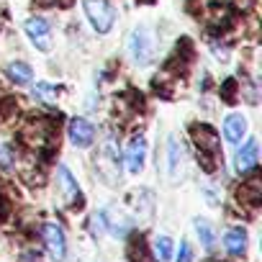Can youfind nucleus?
Instances as JSON below:
<instances>
[{"label": "nucleus", "mask_w": 262, "mask_h": 262, "mask_svg": "<svg viewBox=\"0 0 262 262\" xmlns=\"http://www.w3.org/2000/svg\"><path fill=\"white\" fill-rule=\"evenodd\" d=\"M195 229H198V236H201L203 247H206V249H211V247H213V242H216V236H213V226H211L206 219H198V221H195Z\"/></svg>", "instance_id": "obj_19"}, {"label": "nucleus", "mask_w": 262, "mask_h": 262, "mask_svg": "<svg viewBox=\"0 0 262 262\" xmlns=\"http://www.w3.org/2000/svg\"><path fill=\"white\" fill-rule=\"evenodd\" d=\"M90 224H93V234L100 236V234L105 231V213H95V216L90 219Z\"/></svg>", "instance_id": "obj_23"}, {"label": "nucleus", "mask_w": 262, "mask_h": 262, "mask_svg": "<svg viewBox=\"0 0 262 262\" xmlns=\"http://www.w3.org/2000/svg\"><path fill=\"white\" fill-rule=\"evenodd\" d=\"M70 139L75 147H90L93 139H95V126L88 121V118H72L70 121Z\"/></svg>", "instance_id": "obj_7"}, {"label": "nucleus", "mask_w": 262, "mask_h": 262, "mask_svg": "<svg viewBox=\"0 0 262 262\" xmlns=\"http://www.w3.org/2000/svg\"><path fill=\"white\" fill-rule=\"evenodd\" d=\"M183 160H185L183 144H178V139H170V175L172 178H178V172L183 167Z\"/></svg>", "instance_id": "obj_16"}, {"label": "nucleus", "mask_w": 262, "mask_h": 262, "mask_svg": "<svg viewBox=\"0 0 262 262\" xmlns=\"http://www.w3.org/2000/svg\"><path fill=\"white\" fill-rule=\"evenodd\" d=\"M24 262H41V259H39V252H26Z\"/></svg>", "instance_id": "obj_26"}, {"label": "nucleus", "mask_w": 262, "mask_h": 262, "mask_svg": "<svg viewBox=\"0 0 262 262\" xmlns=\"http://www.w3.org/2000/svg\"><path fill=\"white\" fill-rule=\"evenodd\" d=\"M57 175H59V188H62V195H64V203L67 206H82V195H80V188L75 183V178L70 175V170L64 165L57 167Z\"/></svg>", "instance_id": "obj_8"}, {"label": "nucleus", "mask_w": 262, "mask_h": 262, "mask_svg": "<svg viewBox=\"0 0 262 262\" xmlns=\"http://www.w3.org/2000/svg\"><path fill=\"white\" fill-rule=\"evenodd\" d=\"M257 155H259L257 139H249V142L236 152V170H239V172H252V170L257 167Z\"/></svg>", "instance_id": "obj_11"}, {"label": "nucleus", "mask_w": 262, "mask_h": 262, "mask_svg": "<svg viewBox=\"0 0 262 262\" xmlns=\"http://www.w3.org/2000/svg\"><path fill=\"white\" fill-rule=\"evenodd\" d=\"M41 236H44V244H47V252L54 262H62L67 257V239H64V231L57 226V224H44L41 229Z\"/></svg>", "instance_id": "obj_5"}, {"label": "nucleus", "mask_w": 262, "mask_h": 262, "mask_svg": "<svg viewBox=\"0 0 262 262\" xmlns=\"http://www.w3.org/2000/svg\"><path fill=\"white\" fill-rule=\"evenodd\" d=\"M11 152L6 149V147H0V167H11Z\"/></svg>", "instance_id": "obj_25"}, {"label": "nucleus", "mask_w": 262, "mask_h": 262, "mask_svg": "<svg viewBox=\"0 0 262 262\" xmlns=\"http://www.w3.org/2000/svg\"><path fill=\"white\" fill-rule=\"evenodd\" d=\"M95 167H98V175H100L108 185H116V183H118V152H116L113 142H108V144L98 152Z\"/></svg>", "instance_id": "obj_4"}, {"label": "nucleus", "mask_w": 262, "mask_h": 262, "mask_svg": "<svg viewBox=\"0 0 262 262\" xmlns=\"http://www.w3.org/2000/svg\"><path fill=\"white\" fill-rule=\"evenodd\" d=\"M31 95H34L36 100H41V103H57L59 90H57L54 85H49V82H39V85L31 90Z\"/></svg>", "instance_id": "obj_17"}, {"label": "nucleus", "mask_w": 262, "mask_h": 262, "mask_svg": "<svg viewBox=\"0 0 262 262\" xmlns=\"http://www.w3.org/2000/svg\"><path fill=\"white\" fill-rule=\"evenodd\" d=\"M85 13L90 18V24L95 26L98 34H108L111 26H113V8L108 6V0H85Z\"/></svg>", "instance_id": "obj_3"}, {"label": "nucleus", "mask_w": 262, "mask_h": 262, "mask_svg": "<svg viewBox=\"0 0 262 262\" xmlns=\"http://www.w3.org/2000/svg\"><path fill=\"white\" fill-rule=\"evenodd\" d=\"M221 98H224V103H236V80H234V77H229V80L224 82Z\"/></svg>", "instance_id": "obj_22"}, {"label": "nucleus", "mask_w": 262, "mask_h": 262, "mask_svg": "<svg viewBox=\"0 0 262 262\" xmlns=\"http://www.w3.org/2000/svg\"><path fill=\"white\" fill-rule=\"evenodd\" d=\"M190 137H193V144L198 149V160L203 165L206 172H213L221 162V142H219V134L216 128L208 126V123H193L190 126Z\"/></svg>", "instance_id": "obj_1"}, {"label": "nucleus", "mask_w": 262, "mask_h": 262, "mask_svg": "<svg viewBox=\"0 0 262 262\" xmlns=\"http://www.w3.org/2000/svg\"><path fill=\"white\" fill-rule=\"evenodd\" d=\"M144 254H147V249H144V239L137 236L134 242H131V247H128V257L134 259V262H144Z\"/></svg>", "instance_id": "obj_21"}, {"label": "nucleus", "mask_w": 262, "mask_h": 262, "mask_svg": "<svg viewBox=\"0 0 262 262\" xmlns=\"http://www.w3.org/2000/svg\"><path fill=\"white\" fill-rule=\"evenodd\" d=\"M8 77L13 80V82H18V85H26V82H31V77H34V70L26 64V62H13V64H8Z\"/></svg>", "instance_id": "obj_15"}, {"label": "nucleus", "mask_w": 262, "mask_h": 262, "mask_svg": "<svg viewBox=\"0 0 262 262\" xmlns=\"http://www.w3.org/2000/svg\"><path fill=\"white\" fill-rule=\"evenodd\" d=\"M236 198L242 201V203H247V206H259V201H262V185H259V178L257 175H252L247 183H242V188L236 190Z\"/></svg>", "instance_id": "obj_12"}, {"label": "nucleus", "mask_w": 262, "mask_h": 262, "mask_svg": "<svg viewBox=\"0 0 262 262\" xmlns=\"http://www.w3.org/2000/svg\"><path fill=\"white\" fill-rule=\"evenodd\" d=\"M16 113H18L16 100H11V98L0 100V126H8V121H16Z\"/></svg>", "instance_id": "obj_20"}, {"label": "nucleus", "mask_w": 262, "mask_h": 262, "mask_svg": "<svg viewBox=\"0 0 262 262\" xmlns=\"http://www.w3.org/2000/svg\"><path fill=\"white\" fill-rule=\"evenodd\" d=\"M26 34H29V39L39 47V49H49L52 44H49V24L44 21V18H29L26 21Z\"/></svg>", "instance_id": "obj_9"}, {"label": "nucleus", "mask_w": 262, "mask_h": 262, "mask_svg": "<svg viewBox=\"0 0 262 262\" xmlns=\"http://www.w3.org/2000/svg\"><path fill=\"white\" fill-rule=\"evenodd\" d=\"M41 3H57V0H41ZM64 6H70V0H64Z\"/></svg>", "instance_id": "obj_27"}, {"label": "nucleus", "mask_w": 262, "mask_h": 262, "mask_svg": "<svg viewBox=\"0 0 262 262\" xmlns=\"http://www.w3.org/2000/svg\"><path fill=\"white\" fill-rule=\"evenodd\" d=\"M178 262H193V249L188 242H180V254H178Z\"/></svg>", "instance_id": "obj_24"}, {"label": "nucleus", "mask_w": 262, "mask_h": 262, "mask_svg": "<svg viewBox=\"0 0 262 262\" xmlns=\"http://www.w3.org/2000/svg\"><path fill=\"white\" fill-rule=\"evenodd\" d=\"M54 137H57V123L47 116H31L21 128V139L34 149H41V147L52 144Z\"/></svg>", "instance_id": "obj_2"}, {"label": "nucleus", "mask_w": 262, "mask_h": 262, "mask_svg": "<svg viewBox=\"0 0 262 262\" xmlns=\"http://www.w3.org/2000/svg\"><path fill=\"white\" fill-rule=\"evenodd\" d=\"M155 259L157 262H170L172 259V239L170 236H157L155 239Z\"/></svg>", "instance_id": "obj_18"}, {"label": "nucleus", "mask_w": 262, "mask_h": 262, "mask_svg": "<svg viewBox=\"0 0 262 262\" xmlns=\"http://www.w3.org/2000/svg\"><path fill=\"white\" fill-rule=\"evenodd\" d=\"M224 247L231 257H242L247 252V231L244 229H231L224 236Z\"/></svg>", "instance_id": "obj_14"}, {"label": "nucleus", "mask_w": 262, "mask_h": 262, "mask_svg": "<svg viewBox=\"0 0 262 262\" xmlns=\"http://www.w3.org/2000/svg\"><path fill=\"white\" fill-rule=\"evenodd\" d=\"M144 160H147V142L144 137H134L126 147V170L131 175H139L144 167Z\"/></svg>", "instance_id": "obj_6"}, {"label": "nucleus", "mask_w": 262, "mask_h": 262, "mask_svg": "<svg viewBox=\"0 0 262 262\" xmlns=\"http://www.w3.org/2000/svg\"><path fill=\"white\" fill-rule=\"evenodd\" d=\"M131 52H134L137 62H142V64H147L152 59V39H149V34L144 29L134 31V39H131Z\"/></svg>", "instance_id": "obj_10"}, {"label": "nucleus", "mask_w": 262, "mask_h": 262, "mask_svg": "<svg viewBox=\"0 0 262 262\" xmlns=\"http://www.w3.org/2000/svg\"><path fill=\"white\" fill-rule=\"evenodd\" d=\"M244 134H247V118H244L242 113H231V116L226 118V123H224V137H226L231 144H236V142H242Z\"/></svg>", "instance_id": "obj_13"}]
</instances>
